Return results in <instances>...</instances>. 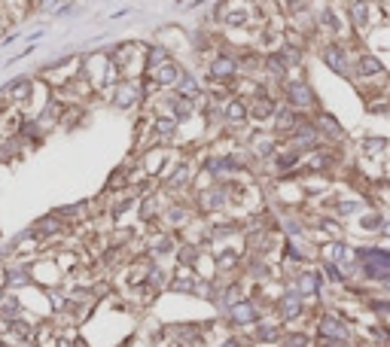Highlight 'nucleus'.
<instances>
[{"mask_svg": "<svg viewBox=\"0 0 390 347\" xmlns=\"http://www.w3.org/2000/svg\"><path fill=\"white\" fill-rule=\"evenodd\" d=\"M28 268H31V280H34V286H40V289L64 286V277H67V274L61 271V265L55 262V256H49V253H43V256L31 259Z\"/></svg>", "mask_w": 390, "mask_h": 347, "instance_id": "f257e3e1", "label": "nucleus"}, {"mask_svg": "<svg viewBox=\"0 0 390 347\" xmlns=\"http://www.w3.org/2000/svg\"><path fill=\"white\" fill-rule=\"evenodd\" d=\"M168 161H171L168 146H159V143L134 156V165L143 171V177H146V180H159V174L165 171V165H168Z\"/></svg>", "mask_w": 390, "mask_h": 347, "instance_id": "f03ea898", "label": "nucleus"}, {"mask_svg": "<svg viewBox=\"0 0 390 347\" xmlns=\"http://www.w3.org/2000/svg\"><path fill=\"white\" fill-rule=\"evenodd\" d=\"M232 326H250V323L256 320V314H253V305H250V298H241V302H235L232 308L223 314Z\"/></svg>", "mask_w": 390, "mask_h": 347, "instance_id": "7ed1b4c3", "label": "nucleus"}]
</instances>
